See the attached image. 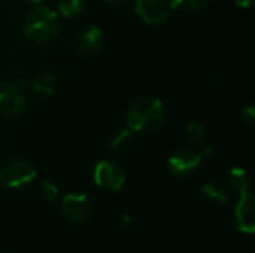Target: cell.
Wrapping results in <instances>:
<instances>
[{
	"mask_svg": "<svg viewBox=\"0 0 255 253\" xmlns=\"http://www.w3.org/2000/svg\"><path fill=\"white\" fill-rule=\"evenodd\" d=\"M109 4L112 6H117V7H123V6H127L131 0H106Z\"/></svg>",
	"mask_w": 255,
	"mask_h": 253,
	"instance_id": "ffe728a7",
	"label": "cell"
},
{
	"mask_svg": "<svg viewBox=\"0 0 255 253\" xmlns=\"http://www.w3.org/2000/svg\"><path fill=\"white\" fill-rule=\"evenodd\" d=\"M239 7H244V9H247V7H251L253 6V3H254V0H233Z\"/></svg>",
	"mask_w": 255,
	"mask_h": 253,
	"instance_id": "44dd1931",
	"label": "cell"
},
{
	"mask_svg": "<svg viewBox=\"0 0 255 253\" xmlns=\"http://www.w3.org/2000/svg\"><path fill=\"white\" fill-rule=\"evenodd\" d=\"M55 86H57V78L49 70H43L37 73L31 81V89L36 94H40L45 97H51L55 91Z\"/></svg>",
	"mask_w": 255,
	"mask_h": 253,
	"instance_id": "8fae6325",
	"label": "cell"
},
{
	"mask_svg": "<svg viewBox=\"0 0 255 253\" xmlns=\"http://www.w3.org/2000/svg\"><path fill=\"white\" fill-rule=\"evenodd\" d=\"M241 116H242V121H244L247 125L253 127V125H254V121H255V106L254 104H248V106H245V107L242 109V113H241Z\"/></svg>",
	"mask_w": 255,
	"mask_h": 253,
	"instance_id": "d6986e66",
	"label": "cell"
},
{
	"mask_svg": "<svg viewBox=\"0 0 255 253\" xmlns=\"http://www.w3.org/2000/svg\"><path fill=\"white\" fill-rule=\"evenodd\" d=\"M0 188H3V179H1V169H0Z\"/></svg>",
	"mask_w": 255,
	"mask_h": 253,
	"instance_id": "603a6c76",
	"label": "cell"
},
{
	"mask_svg": "<svg viewBox=\"0 0 255 253\" xmlns=\"http://www.w3.org/2000/svg\"><path fill=\"white\" fill-rule=\"evenodd\" d=\"M25 103V92L19 84L0 79V116L13 118L19 115Z\"/></svg>",
	"mask_w": 255,
	"mask_h": 253,
	"instance_id": "5b68a950",
	"label": "cell"
},
{
	"mask_svg": "<svg viewBox=\"0 0 255 253\" xmlns=\"http://www.w3.org/2000/svg\"><path fill=\"white\" fill-rule=\"evenodd\" d=\"M61 213L72 224H84L93 215V203L87 194H66L61 200Z\"/></svg>",
	"mask_w": 255,
	"mask_h": 253,
	"instance_id": "52a82bcc",
	"label": "cell"
},
{
	"mask_svg": "<svg viewBox=\"0 0 255 253\" xmlns=\"http://www.w3.org/2000/svg\"><path fill=\"white\" fill-rule=\"evenodd\" d=\"M211 0H169L172 12L179 10H200L208 6Z\"/></svg>",
	"mask_w": 255,
	"mask_h": 253,
	"instance_id": "e0dca14e",
	"label": "cell"
},
{
	"mask_svg": "<svg viewBox=\"0 0 255 253\" xmlns=\"http://www.w3.org/2000/svg\"><path fill=\"white\" fill-rule=\"evenodd\" d=\"M25 1H28V3H33V4H42L45 0H25Z\"/></svg>",
	"mask_w": 255,
	"mask_h": 253,
	"instance_id": "7402d4cb",
	"label": "cell"
},
{
	"mask_svg": "<svg viewBox=\"0 0 255 253\" xmlns=\"http://www.w3.org/2000/svg\"><path fill=\"white\" fill-rule=\"evenodd\" d=\"M187 140H188L190 146L199 148L206 140V128L197 121L190 122L187 125Z\"/></svg>",
	"mask_w": 255,
	"mask_h": 253,
	"instance_id": "2e32d148",
	"label": "cell"
},
{
	"mask_svg": "<svg viewBox=\"0 0 255 253\" xmlns=\"http://www.w3.org/2000/svg\"><path fill=\"white\" fill-rule=\"evenodd\" d=\"M58 30V13L43 4H34V7L25 15L22 22V33L25 39L34 45H48L57 37Z\"/></svg>",
	"mask_w": 255,
	"mask_h": 253,
	"instance_id": "7a4b0ae2",
	"label": "cell"
},
{
	"mask_svg": "<svg viewBox=\"0 0 255 253\" xmlns=\"http://www.w3.org/2000/svg\"><path fill=\"white\" fill-rule=\"evenodd\" d=\"M134 142V131H131L128 127L117 130L108 143V148L114 152H126L131 148Z\"/></svg>",
	"mask_w": 255,
	"mask_h": 253,
	"instance_id": "4fadbf2b",
	"label": "cell"
},
{
	"mask_svg": "<svg viewBox=\"0 0 255 253\" xmlns=\"http://www.w3.org/2000/svg\"><path fill=\"white\" fill-rule=\"evenodd\" d=\"M215 154L212 146L205 148H179L175 149L167 158V167L170 173L176 177H190L193 176L205 160L212 158Z\"/></svg>",
	"mask_w": 255,
	"mask_h": 253,
	"instance_id": "3957f363",
	"label": "cell"
},
{
	"mask_svg": "<svg viewBox=\"0 0 255 253\" xmlns=\"http://www.w3.org/2000/svg\"><path fill=\"white\" fill-rule=\"evenodd\" d=\"M40 189H42V194H43L45 200L49 201V203H54L60 195V189H58L57 183L49 180V179H43L40 182Z\"/></svg>",
	"mask_w": 255,
	"mask_h": 253,
	"instance_id": "ac0fdd59",
	"label": "cell"
},
{
	"mask_svg": "<svg viewBox=\"0 0 255 253\" xmlns=\"http://www.w3.org/2000/svg\"><path fill=\"white\" fill-rule=\"evenodd\" d=\"M93 179L99 188L109 192H118L126 183V173L118 163L103 160L96 164Z\"/></svg>",
	"mask_w": 255,
	"mask_h": 253,
	"instance_id": "8992f818",
	"label": "cell"
},
{
	"mask_svg": "<svg viewBox=\"0 0 255 253\" xmlns=\"http://www.w3.org/2000/svg\"><path fill=\"white\" fill-rule=\"evenodd\" d=\"M200 195L206 201H211L215 204H226L229 201V189L223 183L215 182V180L206 182L200 189Z\"/></svg>",
	"mask_w": 255,
	"mask_h": 253,
	"instance_id": "7c38bea8",
	"label": "cell"
},
{
	"mask_svg": "<svg viewBox=\"0 0 255 253\" xmlns=\"http://www.w3.org/2000/svg\"><path fill=\"white\" fill-rule=\"evenodd\" d=\"M167 118L164 103L155 97H140L134 100L126 113L127 127L134 133H154L160 130Z\"/></svg>",
	"mask_w": 255,
	"mask_h": 253,
	"instance_id": "6da1fadb",
	"label": "cell"
},
{
	"mask_svg": "<svg viewBox=\"0 0 255 253\" xmlns=\"http://www.w3.org/2000/svg\"><path fill=\"white\" fill-rule=\"evenodd\" d=\"M85 7L84 0H57V13L64 18H76Z\"/></svg>",
	"mask_w": 255,
	"mask_h": 253,
	"instance_id": "9a60e30c",
	"label": "cell"
},
{
	"mask_svg": "<svg viewBox=\"0 0 255 253\" xmlns=\"http://www.w3.org/2000/svg\"><path fill=\"white\" fill-rule=\"evenodd\" d=\"M1 169V179H3V188L9 189H18L30 185L36 176L37 170L36 166L24 158H13L6 161Z\"/></svg>",
	"mask_w": 255,
	"mask_h": 253,
	"instance_id": "277c9868",
	"label": "cell"
},
{
	"mask_svg": "<svg viewBox=\"0 0 255 253\" xmlns=\"http://www.w3.org/2000/svg\"><path fill=\"white\" fill-rule=\"evenodd\" d=\"M229 185L233 191H236L239 195L248 191L250 177L244 167H233L229 171Z\"/></svg>",
	"mask_w": 255,
	"mask_h": 253,
	"instance_id": "5bb4252c",
	"label": "cell"
},
{
	"mask_svg": "<svg viewBox=\"0 0 255 253\" xmlns=\"http://www.w3.org/2000/svg\"><path fill=\"white\" fill-rule=\"evenodd\" d=\"M134 10L148 25H160L172 13L169 0H134Z\"/></svg>",
	"mask_w": 255,
	"mask_h": 253,
	"instance_id": "ba28073f",
	"label": "cell"
},
{
	"mask_svg": "<svg viewBox=\"0 0 255 253\" xmlns=\"http://www.w3.org/2000/svg\"><path fill=\"white\" fill-rule=\"evenodd\" d=\"M103 30L97 25L82 28L75 39V49L81 55H93L103 45Z\"/></svg>",
	"mask_w": 255,
	"mask_h": 253,
	"instance_id": "30bf717a",
	"label": "cell"
},
{
	"mask_svg": "<svg viewBox=\"0 0 255 253\" xmlns=\"http://www.w3.org/2000/svg\"><path fill=\"white\" fill-rule=\"evenodd\" d=\"M235 221L242 234H253L255 231V198L250 191L241 194L235 210Z\"/></svg>",
	"mask_w": 255,
	"mask_h": 253,
	"instance_id": "9c48e42d",
	"label": "cell"
}]
</instances>
